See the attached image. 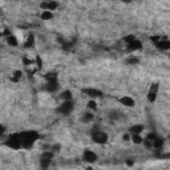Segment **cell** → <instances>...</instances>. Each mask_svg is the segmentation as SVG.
<instances>
[{
	"instance_id": "1",
	"label": "cell",
	"mask_w": 170,
	"mask_h": 170,
	"mask_svg": "<svg viewBox=\"0 0 170 170\" xmlns=\"http://www.w3.org/2000/svg\"><path fill=\"white\" fill-rule=\"evenodd\" d=\"M21 145L24 149H31L36 141L39 140V133L36 130H24L20 133Z\"/></svg>"
},
{
	"instance_id": "2",
	"label": "cell",
	"mask_w": 170,
	"mask_h": 170,
	"mask_svg": "<svg viewBox=\"0 0 170 170\" xmlns=\"http://www.w3.org/2000/svg\"><path fill=\"white\" fill-rule=\"evenodd\" d=\"M4 145L8 148H11V149H13V150H17V149H20V148H23L20 133H12V134H10L8 138L5 140Z\"/></svg>"
},
{
	"instance_id": "3",
	"label": "cell",
	"mask_w": 170,
	"mask_h": 170,
	"mask_svg": "<svg viewBox=\"0 0 170 170\" xmlns=\"http://www.w3.org/2000/svg\"><path fill=\"white\" fill-rule=\"evenodd\" d=\"M108 138H109V136H108L105 132H101V130H98V129L92 132V141L96 142V144H98V145L106 144Z\"/></svg>"
},
{
	"instance_id": "4",
	"label": "cell",
	"mask_w": 170,
	"mask_h": 170,
	"mask_svg": "<svg viewBox=\"0 0 170 170\" xmlns=\"http://www.w3.org/2000/svg\"><path fill=\"white\" fill-rule=\"evenodd\" d=\"M73 108H75V104L72 103V100L63 101V103L58 105L57 112L60 114H64V116H68V114H70V112L73 110Z\"/></svg>"
},
{
	"instance_id": "5",
	"label": "cell",
	"mask_w": 170,
	"mask_h": 170,
	"mask_svg": "<svg viewBox=\"0 0 170 170\" xmlns=\"http://www.w3.org/2000/svg\"><path fill=\"white\" fill-rule=\"evenodd\" d=\"M82 160H84L85 162H88V163H93V162H96V161L98 160V156L94 153L93 150L85 149L84 153H82Z\"/></svg>"
},
{
	"instance_id": "6",
	"label": "cell",
	"mask_w": 170,
	"mask_h": 170,
	"mask_svg": "<svg viewBox=\"0 0 170 170\" xmlns=\"http://www.w3.org/2000/svg\"><path fill=\"white\" fill-rule=\"evenodd\" d=\"M158 89H160V85L158 84H153L149 88V92H148V101L149 103H154L158 96Z\"/></svg>"
},
{
	"instance_id": "7",
	"label": "cell",
	"mask_w": 170,
	"mask_h": 170,
	"mask_svg": "<svg viewBox=\"0 0 170 170\" xmlns=\"http://www.w3.org/2000/svg\"><path fill=\"white\" fill-rule=\"evenodd\" d=\"M57 7H58V3L53 1V0H45V1H43L40 4V8L43 11H55Z\"/></svg>"
},
{
	"instance_id": "8",
	"label": "cell",
	"mask_w": 170,
	"mask_h": 170,
	"mask_svg": "<svg viewBox=\"0 0 170 170\" xmlns=\"http://www.w3.org/2000/svg\"><path fill=\"white\" fill-rule=\"evenodd\" d=\"M82 93L86 94L89 98H97V97H101L103 96V92L101 91H98V89H94V88H86L82 91Z\"/></svg>"
},
{
	"instance_id": "9",
	"label": "cell",
	"mask_w": 170,
	"mask_h": 170,
	"mask_svg": "<svg viewBox=\"0 0 170 170\" xmlns=\"http://www.w3.org/2000/svg\"><path fill=\"white\" fill-rule=\"evenodd\" d=\"M118 103L124 105V106H128V108H133L134 106V100L130 97V96H122L121 98H118Z\"/></svg>"
},
{
	"instance_id": "10",
	"label": "cell",
	"mask_w": 170,
	"mask_h": 170,
	"mask_svg": "<svg viewBox=\"0 0 170 170\" xmlns=\"http://www.w3.org/2000/svg\"><path fill=\"white\" fill-rule=\"evenodd\" d=\"M58 81L57 80H55V81H47V84L44 86V91L49 92V93H53V92H56L58 89Z\"/></svg>"
},
{
	"instance_id": "11",
	"label": "cell",
	"mask_w": 170,
	"mask_h": 170,
	"mask_svg": "<svg viewBox=\"0 0 170 170\" xmlns=\"http://www.w3.org/2000/svg\"><path fill=\"white\" fill-rule=\"evenodd\" d=\"M126 48H128V51H142V43L140 40H133L132 43H129L128 45H126Z\"/></svg>"
},
{
	"instance_id": "12",
	"label": "cell",
	"mask_w": 170,
	"mask_h": 170,
	"mask_svg": "<svg viewBox=\"0 0 170 170\" xmlns=\"http://www.w3.org/2000/svg\"><path fill=\"white\" fill-rule=\"evenodd\" d=\"M154 45H156L160 51H169L170 49V41L169 40H160V41L156 43Z\"/></svg>"
},
{
	"instance_id": "13",
	"label": "cell",
	"mask_w": 170,
	"mask_h": 170,
	"mask_svg": "<svg viewBox=\"0 0 170 170\" xmlns=\"http://www.w3.org/2000/svg\"><path fill=\"white\" fill-rule=\"evenodd\" d=\"M33 44H35V35H33V33H29L28 37L25 40V43H24V48H27V49L32 48Z\"/></svg>"
},
{
	"instance_id": "14",
	"label": "cell",
	"mask_w": 170,
	"mask_h": 170,
	"mask_svg": "<svg viewBox=\"0 0 170 170\" xmlns=\"http://www.w3.org/2000/svg\"><path fill=\"white\" fill-rule=\"evenodd\" d=\"M163 138L162 137H157L156 140L153 141V148L156 150H160V149H162V146H163Z\"/></svg>"
},
{
	"instance_id": "15",
	"label": "cell",
	"mask_w": 170,
	"mask_h": 170,
	"mask_svg": "<svg viewBox=\"0 0 170 170\" xmlns=\"http://www.w3.org/2000/svg\"><path fill=\"white\" fill-rule=\"evenodd\" d=\"M51 161H52V158L41 156V158H40V166H41L43 169H47V168H49V165H51Z\"/></svg>"
},
{
	"instance_id": "16",
	"label": "cell",
	"mask_w": 170,
	"mask_h": 170,
	"mask_svg": "<svg viewBox=\"0 0 170 170\" xmlns=\"http://www.w3.org/2000/svg\"><path fill=\"white\" fill-rule=\"evenodd\" d=\"M40 17H41V20L47 21V20L53 19V13H52V11H43L41 15H40Z\"/></svg>"
},
{
	"instance_id": "17",
	"label": "cell",
	"mask_w": 170,
	"mask_h": 170,
	"mask_svg": "<svg viewBox=\"0 0 170 170\" xmlns=\"http://www.w3.org/2000/svg\"><path fill=\"white\" fill-rule=\"evenodd\" d=\"M7 44L10 45V47H17L19 45V41H17V39L15 37V36H7Z\"/></svg>"
},
{
	"instance_id": "18",
	"label": "cell",
	"mask_w": 170,
	"mask_h": 170,
	"mask_svg": "<svg viewBox=\"0 0 170 170\" xmlns=\"http://www.w3.org/2000/svg\"><path fill=\"white\" fill-rule=\"evenodd\" d=\"M144 130V125H133L130 129H129V132L132 133V134H136V133H138V134H141V132Z\"/></svg>"
},
{
	"instance_id": "19",
	"label": "cell",
	"mask_w": 170,
	"mask_h": 170,
	"mask_svg": "<svg viewBox=\"0 0 170 170\" xmlns=\"http://www.w3.org/2000/svg\"><path fill=\"white\" fill-rule=\"evenodd\" d=\"M133 144H136V145H140L144 142V138L141 137V134H138V133H136V134H132V140H130Z\"/></svg>"
},
{
	"instance_id": "20",
	"label": "cell",
	"mask_w": 170,
	"mask_h": 170,
	"mask_svg": "<svg viewBox=\"0 0 170 170\" xmlns=\"http://www.w3.org/2000/svg\"><path fill=\"white\" fill-rule=\"evenodd\" d=\"M60 97H61V100H63V101L72 100V92H70V91H64V92H61Z\"/></svg>"
},
{
	"instance_id": "21",
	"label": "cell",
	"mask_w": 170,
	"mask_h": 170,
	"mask_svg": "<svg viewBox=\"0 0 170 170\" xmlns=\"http://www.w3.org/2000/svg\"><path fill=\"white\" fill-rule=\"evenodd\" d=\"M91 121H93V114H92V113H84L81 116V122L88 124V122H91Z\"/></svg>"
},
{
	"instance_id": "22",
	"label": "cell",
	"mask_w": 170,
	"mask_h": 170,
	"mask_svg": "<svg viewBox=\"0 0 170 170\" xmlns=\"http://www.w3.org/2000/svg\"><path fill=\"white\" fill-rule=\"evenodd\" d=\"M21 76H23V73H21L20 70H15V72H13V76H11V80H12L13 82H17V81H19V80L21 79Z\"/></svg>"
},
{
	"instance_id": "23",
	"label": "cell",
	"mask_w": 170,
	"mask_h": 170,
	"mask_svg": "<svg viewBox=\"0 0 170 170\" xmlns=\"http://www.w3.org/2000/svg\"><path fill=\"white\" fill-rule=\"evenodd\" d=\"M126 64H129V65L140 64V58H138V57H128V58H126Z\"/></svg>"
},
{
	"instance_id": "24",
	"label": "cell",
	"mask_w": 170,
	"mask_h": 170,
	"mask_svg": "<svg viewBox=\"0 0 170 170\" xmlns=\"http://www.w3.org/2000/svg\"><path fill=\"white\" fill-rule=\"evenodd\" d=\"M45 80H47V81H55V80H57V75L56 73H47V75H45Z\"/></svg>"
},
{
	"instance_id": "25",
	"label": "cell",
	"mask_w": 170,
	"mask_h": 170,
	"mask_svg": "<svg viewBox=\"0 0 170 170\" xmlns=\"http://www.w3.org/2000/svg\"><path fill=\"white\" fill-rule=\"evenodd\" d=\"M133 40H136V36H134V35H128V36H125V37H124V43L128 45L129 43L133 41Z\"/></svg>"
},
{
	"instance_id": "26",
	"label": "cell",
	"mask_w": 170,
	"mask_h": 170,
	"mask_svg": "<svg viewBox=\"0 0 170 170\" xmlns=\"http://www.w3.org/2000/svg\"><path fill=\"white\" fill-rule=\"evenodd\" d=\"M88 108H89V109H92V110H96V109H97V103H96L93 98H92V100L88 103Z\"/></svg>"
},
{
	"instance_id": "27",
	"label": "cell",
	"mask_w": 170,
	"mask_h": 170,
	"mask_svg": "<svg viewBox=\"0 0 170 170\" xmlns=\"http://www.w3.org/2000/svg\"><path fill=\"white\" fill-rule=\"evenodd\" d=\"M35 63H36V65H37L39 69H41V68H43V61H41V57H40L39 55H37V56H36V58H35Z\"/></svg>"
},
{
	"instance_id": "28",
	"label": "cell",
	"mask_w": 170,
	"mask_h": 170,
	"mask_svg": "<svg viewBox=\"0 0 170 170\" xmlns=\"http://www.w3.org/2000/svg\"><path fill=\"white\" fill-rule=\"evenodd\" d=\"M157 137H158V136H157V134H156V133H149V134H148V136H146V140H150L151 142H153V141H154V140H156V138H157Z\"/></svg>"
},
{
	"instance_id": "29",
	"label": "cell",
	"mask_w": 170,
	"mask_h": 170,
	"mask_svg": "<svg viewBox=\"0 0 170 170\" xmlns=\"http://www.w3.org/2000/svg\"><path fill=\"white\" fill-rule=\"evenodd\" d=\"M23 61H24V64H25L27 67L31 65V64H35V61H33V60H29V58H27V57H24Z\"/></svg>"
},
{
	"instance_id": "30",
	"label": "cell",
	"mask_w": 170,
	"mask_h": 170,
	"mask_svg": "<svg viewBox=\"0 0 170 170\" xmlns=\"http://www.w3.org/2000/svg\"><path fill=\"white\" fill-rule=\"evenodd\" d=\"M117 116H118V113H117L116 110H113V112H110V113H109V117H110V118H112V120L118 118V117H117Z\"/></svg>"
},
{
	"instance_id": "31",
	"label": "cell",
	"mask_w": 170,
	"mask_h": 170,
	"mask_svg": "<svg viewBox=\"0 0 170 170\" xmlns=\"http://www.w3.org/2000/svg\"><path fill=\"white\" fill-rule=\"evenodd\" d=\"M150 40L154 43V44H156V43H158L161 40V37H160V36H150Z\"/></svg>"
},
{
	"instance_id": "32",
	"label": "cell",
	"mask_w": 170,
	"mask_h": 170,
	"mask_svg": "<svg viewBox=\"0 0 170 170\" xmlns=\"http://www.w3.org/2000/svg\"><path fill=\"white\" fill-rule=\"evenodd\" d=\"M122 140H124V141H130V140H132V136L126 133V134H124V136H122Z\"/></svg>"
},
{
	"instance_id": "33",
	"label": "cell",
	"mask_w": 170,
	"mask_h": 170,
	"mask_svg": "<svg viewBox=\"0 0 170 170\" xmlns=\"http://www.w3.org/2000/svg\"><path fill=\"white\" fill-rule=\"evenodd\" d=\"M58 149H60V145H55V146H52V150H55V151H58Z\"/></svg>"
},
{
	"instance_id": "34",
	"label": "cell",
	"mask_w": 170,
	"mask_h": 170,
	"mask_svg": "<svg viewBox=\"0 0 170 170\" xmlns=\"http://www.w3.org/2000/svg\"><path fill=\"white\" fill-rule=\"evenodd\" d=\"M126 165H128V166H132L133 165V161L130 160V161H126Z\"/></svg>"
},
{
	"instance_id": "35",
	"label": "cell",
	"mask_w": 170,
	"mask_h": 170,
	"mask_svg": "<svg viewBox=\"0 0 170 170\" xmlns=\"http://www.w3.org/2000/svg\"><path fill=\"white\" fill-rule=\"evenodd\" d=\"M121 1H122V3H130L132 0H121Z\"/></svg>"
},
{
	"instance_id": "36",
	"label": "cell",
	"mask_w": 170,
	"mask_h": 170,
	"mask_svg": "<svg viewBox=\"0 0 170 170\" xmlns=\"http://www.w3.org/2000/svg\"><path fill=\"white\" fill-rule=\"evenodd\" d=\"M168 137H169V140H170V133H169V136H168Z\"/></svg>"
}]
</instances>
